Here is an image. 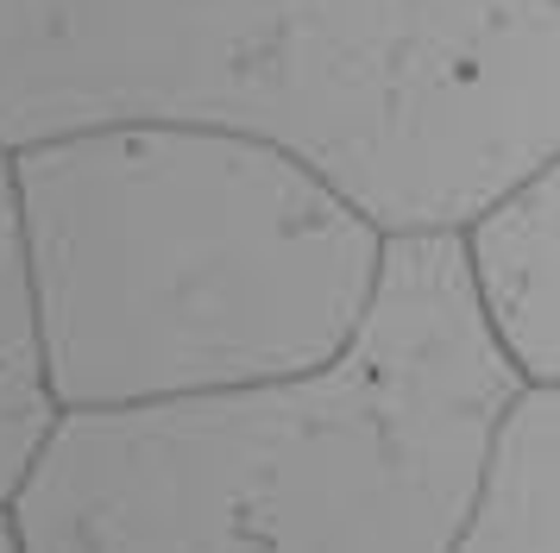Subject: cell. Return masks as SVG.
<instances>
[{
  "mask_svg": "<svg viewBox=\"0 0 560 553\" xmlns=\"http://www.w3.org/2000/svg\"><path fill=\"white\" fill-rule=\"evenodd\" d=\"M560 397L555 384H523L491 422L472 497L441 553H560Z\"/></svg>",
  "mask_w": 560,
  "mask_h": 553,
  "instance_id": "5",
  "label": "cell"
},
{
  "mask_svg": "<svg viewBox=\"0 0 560 553\" xmlns=\"http://www.w3.org/2000/svg\"><path fill=\"white\" fill-rule=\"evenodd\" d=\"M57 415L265 390L372 315L384 233L303 157L221 126H82L13 145Z\"/></svg>",
  "mask_w": 560,
  "mask_h": 553,
  "instance_id": "3",
  "label": "cell"
},
{
  "mask_svg": "<svg viewBox=\"0 0 560 553\" xmlns=\"http://www.w3.org/2000/svg\"><path fill=\"white\" fill-rule=\"evenodd\" d=\"M0 553H20V548H13V522H7V503H0Z\"/></svg>",
  "mask_w": 560,
  "mask_h": 553,
  "instance_id": "7",
  "label": "cell"
},
{
  "mask_svg": "<svg viewBox=\"0 0 560 553\" xmlns=\"http://www.w3.org/2000/svg\"><path fill=\"white\" fill-rule=\"evenodd\" d=\"M555 214H560V170L548 157L541 170L516 176L472 221L454 226L466 296L479 308L485 340L516 372V384H555L560 377Z\"/></svg>",
  "mask_w": 560,
  "mask_h": 553,
  "instance_id": "4",
  "label": "cell"
},
{
  "mask_svg": "<svg viewBox=\"0 0 560 553\" xmlns=\"http://www.w3.org/2000/svg\"><path fill=\"white\" fill-rule=\"evenodd\" d=\"M221 126L384 233H454L560 139L555 0H0V145Z\"/></svg>",
  "mask_w": 560,
  "mask_h": 553,
  "instance_id": "1",
  "label": "cell"
},
{
  "mask_svg": "<svg viewBox=\"0 0 560 553\" xmlns=\"http://www.w3.org/2000/svg\"><path fill=\"white\" fill-rule=\"evenodd\" d=\"M523 384L454 233H390L372 315L308 377L63 409L7 497L20 553H441Z\"/></svg>",
  "mask_w": 560,
  "mask_h": 553,
  "instance_id": "2",
  "label": "cell"
},
{
  "mask_svg": "<svg viewBox=\"0 0 560 553\" xmlns=\"http://www.w3.org/2000/svg\"><path fill=\"white\" fill-rule=\"evenodd\" d=\"M57 422L51 384H45V346H38V302H32L26 221H20V183H13V145H0V503L38 459Z\"/></svg>",
  "mask_w": 560,
  "mask_h": 553,
  "instance_id": "6",
  "label": "cell"
}]
</instances>
